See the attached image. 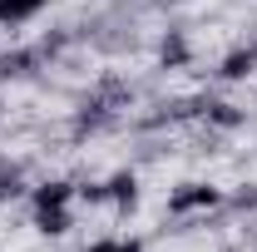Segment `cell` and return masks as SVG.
Listing matches in <instances>:
<instances>
[{
	"label": "cell",
	"mask_w": 257,
	"mask_h": 252,
	"mask_svg": "<svg viewBox=\"0 0 257 252\" xmlns=\"http://www.w3.org/2000/svg\"><path fill=\"white\" fill-rule=\"evenodd\" d=\"M40 10V0H0V20H25Z\"/></svg>",
	"instance_id": "6da1fadb"
}]
</instances>
